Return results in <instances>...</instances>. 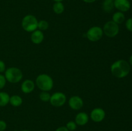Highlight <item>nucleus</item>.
I'll list each match as a JSON object with an SVG mask.
<instances>
[{
  "instance_id": "f257e3e1",
  "label": "nucleus",
  "mask_w": 132,
  "mask_h": 131,
  "mask_svg": "<svg viewBox=\"0 0 132 131\" xmlns=\"http://www.w3.org/2000/svg\"><path fill=\"white\" fill-rule=\"evenodd\" d=\"M112 74L117 78H123L128 75L130 72L129 62L123 59L116 60L110 66Z\"/></svg>"
},
{
  "instance_id": "f03ea898",
  "label": "nucleus",
  "mask_w": 132,
  "mask_h": 131,
  "mask_svg": "<svg viewBox=\"0 0 132 131\" xmlns=\"http://www.w3.org/2000/svg\"><path fill=\"white\" fill-rule=\"evenodd\" d=\"M36 86L41 91H50L54 87V80L49 74L42 73L36 79Z\"/></svg>"
},
{
  "instance_id": "7ed1b4c3",
  "label": "nucleus",
  "mask_w": 132,
  "mask_h": 131,
  "mask_svg": "<svg viewBox=\"0 0 132 131\" xmlns=\"http://www.w3.org/2000/svg\"><path fill=\"white\" fill-rule=\"evenodd\" d=\"M4 73V76L6 78V82L11 83H17L23 79V72L19 68L16 67H10L7 68Z\"/></svg>"
},
{
  "instance_id": "20e7f679",
  "label": "nucleus",
  "mask_w": 132,
  "mask_h": 131,
  "mask_svg": "<svg viewBox=\"0 0 132 131\" xmlns=\"http://www.w3.org/2000/svg\"><path fill=\"white\" fill-rule=\"evenodd\" d=\"M38 20L36 16L32 14L26 15L22 19L21 26L23 29L27 32H33L37 30Z\"/></svg>"
},
{
  "instance_id": "39448f33",
  "label": "nucleus",
  "mask_w": 132,
  "mask_h": 131,
  "mask_svg": "<svg viewBox=\"0 0 132 131\" xmlns=\"http://www.w3.org/2000/svg\"><path fill=\"white\" fill-rule=\"evenodd\" d=\"M103 31L104 35L110 38H112L118 35L119 32V24H116L113 21H109L104 24Z\"/></svg>"
},
{
  "instance_id": "423d86ee",
  "label": "nucleus",
  "mask_w": 132,
  "mask_h": 131,
  "mask_svg": "<svg viewBox=\"0 0 132 131\" xmlns=\"http://www.w3.org/2000/svg\"><path fill=\"white\" fill-rule=\"evenodd\" d=\"M103 28L98 26H94L88 30L86 32V37L88 39L92 42H97L100 41L103 37Z\"/></svg>"
},
{
  "instance_id": "0eeeda50",
  "label": "nucleus",
  "mask_w": 132,
  "mask_h": 131,
  "mask_svg": "<svg viewBox=\"0 0 132 131\" xmlns=\"http://www.w3.org/2000/svg\"><path fill=\"white\" fill-rule=\"evenodd\" d=\"M67 96L64 92H55L51 95L49 102L55 107H61L65 104Z\"/></svg>"
},
{
  "instance_id": "6e6552de",
  "label": "nucleus",
  "mask_w": 132,
  "mask_h": 131,
  "mask_svg": "<svg viewBox=\"0 0 132 131\" xmlns=\"http://www.w3.org/2000/svg\"><path fill=\"white\" fill-rule=\"evenodd\" d=\"M105 117V110L100 107L94 109L90 114V118L95 123H100V122L103 121Z\"/></svg>"
},
{
  "instance_id": "1a4fd4ad",
  "label": "nucleus",
  "mask_w": 132,
  "mask_h": 131,
  "mask_svg": "<svg viewBox=\"0 0 132 131\" xmlns=\"http://www.w3.org/2000/svg\"><path fill=\"white\" fill-rule=\"evenodd\" d=\"M68 106L70 109L74 110H79L84 105V101L82 99L77 95L71 96L68 101Z\"/></svg>"
},
{
  "instance_id": "9d476101",
  "label": "nucleus",
  "mask_w": 132,
  "mask_h": 131,
  "mask_svg": "<svg viewBox=\"0 0 132 131\" xmlns=\"http://www.w3.org/2000/svg\"><path fill=\"white\" fill-rule=\"evenodd\" d=\"M114 7L118 11L122 12H128L131 8V3L129 0H113Z\"/></svg>"
},
{
  "instance_id": "9b49d317",
  "label": "nucleus",
  "mask_w": 132,
  "mask_h": 131,
  "mask_svg": "<svg viewBox=\"0 0 132 131\" xmlns=\"http://www.w3.org/2000/svg\"><path fill=\"white\" fill-rule=\"evenodd\" d=\"M36 83L33 80L26 79L22 82L21 85V90L24 94H30L34 91Z\"/></svg>"
},
{
  "instance_id": "f8f14e48",
  "label": "nucleus",
  "mask_w": 132,
  "mask_h": 131,
  "mask_svg": "<svg viewBox=\"0 0 132 131\" xmlns=\"http://www.w3.org/2000/svg\"><path fill=\"white\" fill-rule=\"evenodd\" d=\"M90 116L85 112H80L76 114L74 121L77 126H85L88 122Z\"/></svg>"
},
{
  "instance_id": "ddd939ff",
  "label": "nucleus",
  "mask_w": 132,
  "mask_h": 131,
  "mask_svg": "<svg viewBox=\"0 0 132 131\" xmlns=\"http://www.w3.org/2000/svg\"><path fill=\"white\" fill-rule=\"evenodd\" d=\"M44 39H45V35H44L43 32L39 30H36L31 33V41L34 44H39L42 43L43 41H44Z\"/></svg>"
},
{
  "instance_id": "4468645a",
  "label": "nucleus",
  "mask_w": 132,
  "mask_h": 131,
  "mask_svg": "<svg viewBox=\"0 0 132 131\" xmlns=\"http://www.w3.org/2000/svg\"><path fill=\"white\" fill-rule=\"evenodd\" d=\"M113 0H104L102 3V9L106 13H110L114 8Z\"/></svg>"
},
{
  "instance_id": "2eb2a0df",
  "label": "nucleus",
  "mask_w": 132,
  "mask_h": 131,
  "mask_svg": "<svg viewBox=\"0 0 132 131\" xmlns=\"http://www.w3.org/2000/svg\"><path fill=\"white\" fill-rule=\"evenodd\" d=\"M23 101V98L20 96L18 95H14L12 96H10L9 104L14 107H18L21 106L22 105Z\"/></svg>"
},
{
  "instance_id": "dca6fc26",
  "label": "nucleus",
  "mask_w": 132,
  "mask_h": 131,
  "mask_svg": "<svg viewBox=\"0 0 132 131\" xmlns=\"http://www.w3.org/2000/svg\"><path fill=\"white\" fill-rule=\"evenodd\" d=\"M117 24H121L125 21V15L122 12L117 11L115 12L112 15V20Z\"/></svg>"
},
{
  "instance_id": "f3484780",
  "label": "nucleus",
  "mask_w": 132,
  "mask_h": 131,
  "mask_svg": "<svg viewBox=\"0 0 132 131\" xmlns=\"http://www.w3.org/2000/svg\"><path fill=\"white\" fill-rule=\"evenodd\" d=\"M10 96L9 93L4 91H0V107H3L9 104Z\"/></svg>"
},
{
  "instance_id": "a211bd4d",
  "label": "nucleus",
  "mask_w": 132,
  "mask_h": 131,
  "mask_svg": "<svg viewBox=\"0 0 132 131\" xmlns=\"http://www.w3.org/2000/svg\"><path fill=\"white\" fill-rule=\"evenodd\" d=\"M53 11L56 14H61L64 11V5L63 2H55L53 5Z\"/></svg>"
},
{
  "instance_id": "6ab92c4d",
  "label": "nucleus",
  "mask_w": 132,
  "mask_h": 131,
  "mask_svg": "<svg viewBox=\"0 0 132 131\" xmlns=\"http://www.w3.org/2000/svg\"><path fill=\"white\" fill-rule=\"evenodd\" d=\"M49 28V23L48 22L45 20H40L38 21V25H37V29L39 30L46 31Z\"/></svg>"
},
{
  "instance_id": "aec40b11",
  "label": "nucleus",
  "mask_w": 132,
  "mask_h": 131,
  "mask_svg": "<svg viewBox=\"0 0 132 131\" xmlns=\"http://www.w3.org/2000/svg\"><path fill=\"white\" fill-rule=\"evenodd\" d=\"M51 95L49 93L48 91H41L39 95V98L40 100L44 102H48L50 101Z\"/></svg>"
},
{
  "instance_id": "412c9836",
  "label": "nucleus",
  "mask_w": 132,
  "mask_h": 131,
  "mask_svg": "<svg viewBox=\"0 0 132 131\" xmlns=\"http://www.w3.org/2000/svg\"><path fill=\"white\" fill-rule=\"evenodd\" d=\"M66 127L69 131H74L77 129V125L74 121H69L66 124Z\"/></svg>"
},
{
  "instance_id": "4be33fe9",
  "label": "nucleus",
  "mask_w": 132,
  "mask_h": 131,
  "mask_svg": "<svg viewBox=\"0 0 132 131\" xmlns=\"http://www.w3.org/2000/svg\"><path fill=\"white\" fill-rule=\"evenodd\" d=\"M6 83V80L3 74L0 73V90L5 87Z\"/></svg>"
},
{
  "instance_id": "5701e85b",
  "label": "nucleus",
  "mask_w": 132,
  "mask_h": 131,
  "mask_svg": "<svg viewBox=\"0 0 132 131\" xmlns=\"http://www.w3.org/2000/svg\"><path fill=\"white\" fill-rule=\"evenodd\" d=\"M125 26L127 30L132 32V18H129L126 21Z\"/></svg>"
},
{
  "instance_id": "b1692460",
  "label": "nucleus",
  "mask_w": 132,
  "mask_h": 131,
  "mask_svg": "<svg viewBox=\"0 0 132 131\" xmlns=\"http://www.w3.org/2000/svg\"><path fill=\"white\" fill-rule=\"evenodd\" d=\"M7 127V124L6 121L0 119V131H5Z\"/></svg>"
},
{
  "instance_id": "393cba45",
  "label": "nucleus",
  "mask_w": 132,
  "mask_h": 131,
  "mask_svg": "<svg viewBox=\"0 0 132 131\" xmlns=\"http://www.w3.org/2000/svg\"><path fill=\"white\" fill-rule=\"evenodd\" d=\"M6 70V65L3 60H0V73H4Z\"/></svg>"
},
{
  "instance_id": "a878e982",
  "label": "nucleus",
  "mask_w": 132,
  "mask_h": 131,
  "mask_svg": "<svg viewBox=\"0 0 132 131\" xmlns=\"http://www.w3.org/2000/svg\"><path fill=\"white\" fill-rule=\"evenodd\" d=\"M55 131H69V130L67 129V128L65 127V126H61V127H58V128H57Z\"/></svg>"
},
{
  "instance_id": "bb28decb",
  "label": "nucleus",
  "mask_w": 132,
  "mask_h": 131,
  "mask_svg": "<svg viewBox=\"0 0 132 131\" xmlns=\"http://www.w3.org/2000/svg\"><path fill=\"white\" fill-rule=\"evenodd\" d=\"M97 0H82V1L86 3H93L95 2Z\"/></svg>"
},
{
  "instance_id": "cd10ccee",
  "label": "nucleus",
  "mask_w": 132,
  "mask_h": 131,
  "mask_svg": "<svg viewBox=\"0 0 132 131\" xmlns=\"http://www.w3.org/2000/svg\"><path fill=\"white\" fill-rule=\"evenodd\" d=\"M129 64H130V65L132 66V55L130 56V59H129Z\"/></svg>"
},
{
  "instance_id": "c85d7f7f",
  "label": "nucleus",
  "mask_w": 132,
  "mask_h": 131,
  "mask_svg": "<svg viewBox=\"0 0 132 131\" xmlns=\"http://www.w3.org/2000/svg\"><path fill=\"white\" fill-rule=\"evenodd\" d=\"M53 1H54V2H62V1H63L64 0H53Z\"/></svg>"
},
{
  "instance_id": "c756f323",
  "label": "nucleus",
  "mask_w": 132,
  "mask_h": 131,
  "mask_svg": "<svg viewBox=\"0 0 132 131\" xmlns=\"http://www.w3.org/2000/svg\"><path fill=\"white\" fill-rule=\"evenodd\" d=\"M20 131H30V130H20Z\"/></svg>"
},
{
  "instance_id": "7c9ffc66",
  "label": "nucleus",
  "mask_w": 132,
  "mask_h": 131,
  "mask_svg": "<svg viewBox=\"0 0 132 131\" xmlns=\"http://www.w3.org/2000/svg\"><path fill=\"white\" fill-rule=\"evenodd\" d=\"M129 1H132V0H129Z\"/></svg>"
},
{
  "instance_id": "2f4dec72",
  "label": "nucleus",
  "mask_w": 132,
  "mask_h": 131,
  "mask_svg": "<svg viewBox=\"0 0 132 131\" xmlns=\"http://www.w3.org/2000/svg\"><path fill=\"white\" fill-rule=\"evenodd\" d=\"M15 131H18V130H15Z\"/></svg>"
}]
</instances>
